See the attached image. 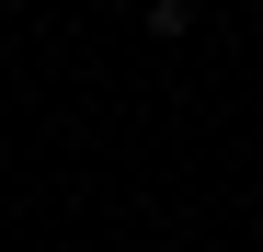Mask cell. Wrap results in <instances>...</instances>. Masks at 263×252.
<instances>
[{"mask_svg": "<svg viewBox=\"0 0 263 252\" xmlns=\"http://www.w3.org/2000/svg\"><path fill=\"white\" fill-rule=\"evenodd\" d=\"M138 12H149V0H138Z\"/></svg>", "mask_w": 263, "mask_h": 252, "instance_id": "6da1fadb", "label": "cell"}]
</instances>
